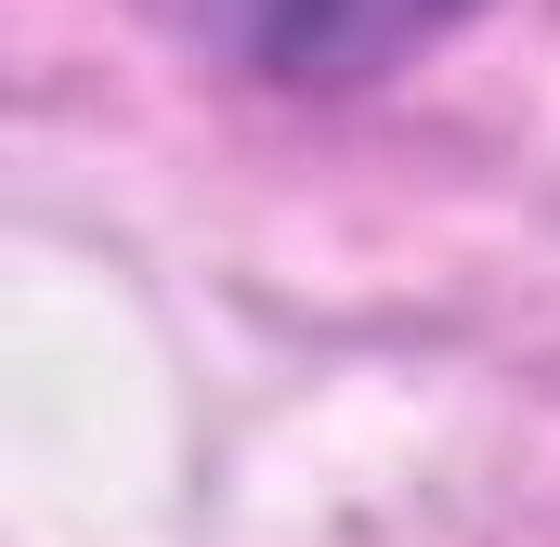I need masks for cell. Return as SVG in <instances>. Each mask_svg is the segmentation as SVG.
Wrapping results in <instances>:
<instances>
[{"instance_id": "1", "label": "cell", "mask_w": 560, "mask_h": 547, "mask_svg": "<svg viewBox=\"0 0 560 547\" xmlns=\"http://www.w3.org/2000/svg\"><path fill=\"white\" fill-rule=\"evenodd\" d=\"M209 79L287 92V105H352L378 79H405L456 26H482L495 0H143Z\"/></svg>"}]
</instances>
